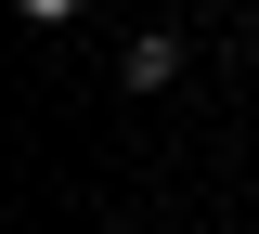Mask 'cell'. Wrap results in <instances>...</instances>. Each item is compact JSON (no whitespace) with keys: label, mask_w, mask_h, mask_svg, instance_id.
Instances as JSON below:
<instances>
[{"label":"cell","mask_w":259,"mask_h":234,"mask_svg":"<svg viewBox=\"0 0 259 234\" xmlns=\"http://www.w3.org/2000/svg\"><path fill=\"white\" fill-rule=\"evenodd\" d=\"M182 78V39H130V91H168Z\"/></svg>","instance_id":"obj_1"},{"label":"cell","mask_w":259,"mask_h":234,"mask_svg":"<svg viewBox=\"0 0 259 234\" xmlns=\"http://www.w3.org/2000/svg\"><path fill=\"white\" fill-rule=\"evenodd\" d=\"M13 13H26V26H78L91 0H13Z\"/></svg>","instance_id":"obj_2"}]
</instances>
